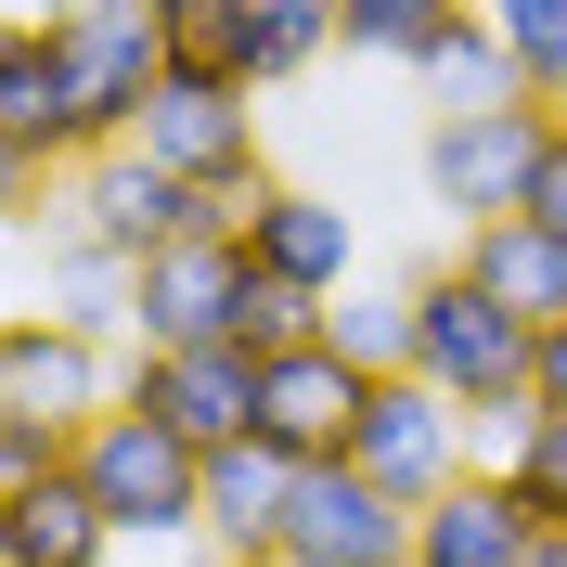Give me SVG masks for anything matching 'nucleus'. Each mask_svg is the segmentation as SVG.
<instances>
[{
	"mask_svg": "<svg viewBox=\"0 0 567 567\" xmlns=\"http://www.w3.org/2000/svg\"><path fill=\"white\" fill-rule=\"evenodd\" d=\"M529 361H542V322H516L464 258H452V271H413V374H425V388H452L464 413L491 425V452L542 413Z\"/></svg>",
	"mask_w": 567,
	"mask_h": 567,
	"instance_id": "nucleus-1",
	"label": "nucleus"
},
{
	"mask_svg": "<svg viewBox=\"0 0 567 567\" xmlns=\"http://www.w3.org/2000/svg\"><path fill=\"white\" fill-rule=\"evenodd\" d=\"M78 491L104 503L116 542H155V555L207 542V452H194V439H168L155 413H130V400L78 425Z\"/></svg>",
	"mask_w": 567,
	"mask_h": 567,
	"instance_id": "nucleus-2",
	"label": "nucleus"
},
{
	"mask_svg": "<svg viewBox=\"0 0 567 567\" xmlns=\"http://www.w3.org/2000/svg\"><path fill=\"white\" fill-rule=\"evenodd\" d=\"M142 155L155 168H181L194 194H219V219H246L258 194H271V142H258V91L246 78H155V104H142Z\"/></svg>",
	"mask_w": 567,
	"mask_h": 567,
	"instance_id": "nucleus-3",
	"label": "nucleus"
},
{
	"mask_svg": "<svg viewBox=\"0 0 567 567\" xmlns=\"http://www.w3.org/2000/svg\"><path fill=\"white\" fill-rule=\"evenodd\" d=\"M39 233H78V246L104 258H155L181 246V233H219V194H194L181 168H155L142 142H104V155H78L65 181H52V219Z\"/></svg>",
	"mask_w": 567,
	"mask_h": 567,
	"instance_id": "nucleus-4",
	"label": "nucleus"
},
{
	"mask_svg": "<svg viewBox=\"0 0 567 567\" xmlns=\"http://www.w3.org/2000/svg\"><path fill=\"white\" fill-rule=\"evenodd\" d=\"M542 142H555V104H477V116H425V194H439V219H452V246L529 207Z\"/></svg>",
	"mask_w": 567,
	"mask_h": 567,
	"instance_id": "nucleus-5",
	"label": "nucleus"
},
{
	"mask_svg": "<svg viewBox=\"0 0 567 567\" xmlns=\"http://www.w3.org/2000/svg\"><path fill=\"white\" fill-rule=\"evenodd\" d=\"M349 464L374 477V491H400L425 516V503L452 491L464 464H491V425L464 413L452 388H425V374H374V400H361V439H349Z\"/></svg>",
	"mask_w": 567,
	"mask_h": 567,
	"instance_id": "nucleus-6",
	"label": "nucleus"
},
{
	"mask_svg": "<svg viewBox=\"0 0 567 567\" xmlns=\"http://www.w3.org/2000/svg\"><path fill=\"white\" fill-rule=\"evenodd\" d=\"M52 52H65V116H78V155L130 142V130H142V104H155V78H168V39H155V13H142V0L52 27Z\"/></svg>",
	"mask_w": 567,
	"mask_h": 567,
	"instance_id": "nucleus-7",
	"label": "nucleus"
},
{
	"mask_svg": "<svg viewBox=\"0 0 567 567\" xmlns=\"http://www.w3.org/2000/svg\"><path fill=\"white\" fill-rule=\"evenodd\" d=\"M116 336H78V322H52V310H0V413H39V425H91V413H116Z\"/></svg>",
	"mask_w": 567,
	"mask_h": 567,
	"instance_id": "nucleus-8",
	"label": "nucleus"
},
{
	"mask_svg": "<svg viewBox=\"0 0 567 567\" xmlns=\"http://www.w3.org/2000/svg\"><path fill=\"white\" fill-rule=\"evenodd\" d=\"M361 400H374V374H361L336 336H297V349L258 361V439H271V452H297V464H349Z\"/></svg>",
	"mask_w": 567,
	"mask_h": 567,
	"instance_id": "nucleus-9",
	"label": "nucleus"
},
{
	"mask_svg": "<svg viewBox=\"0 0 567 567\" xmlns=\"http://www.w3.org/2000/svg\"><path fill=\"white\" fill-rule=\"evenodd\" d=\"M233 233H246V258L284 284V297H349L361 284V207L322 194V181H271Z\"/></svg>",
	"mask_w": 567,
	"mask_h": 567,
	"instance_id": "nucleus-10",
	"label": "nucleus"
},
{
	"mask_svg": "<svg viewBox=\"0 0 567 567\" xmlns=\"http://www.w3.org/2000/svg\"><path fill=\"white\" fill-rule=\"evenodd\" d=\"M284 555H310V567H413V503L374 491L361 464H297Z\"/></svg>",
	"mask_w": 567,
	"mask_h": 567,
	"instance_id": "nucleus-11",
	"label": "nucleus"
},
{
	"mask_svg": "<svg viewBox=\"0 0 567 567\" xmlns=\"http://www.w3.org/2000/svg\"><path fill=\"white\" fill-rule=\"evenodd\" d=\"M116 400H130V413H155L168 439H194V452L258 439V361H246V349H142Z\"/></svg>",
	"mask_w": 567,
	"mask_h": 567,
	"instance_id": "nucleus-12",
	"label": "nucleus"
},
{
	"mask_svg": "<svg viewBox=\"0 0 567 567\" xmlns=\"http://www.w3.org/2000/svg\"><path fill=\"white\" fill-rule=\"evenodd\" d=\"M529 542H542V516L516 503L503 464H464L452 491L413 516V567H529Z\"/></svg>",
	"mask_w": 567,
	"mask_h": 567,
	"instance_id": "nucleus-13",
	"label": "nucleus"
},
{
	"mask_svg": "<svg viewBox=\"0 0 567 567\" xmlns=\"http://www.w3.org/2000/svg\"><path fill=\"white\" fill-rule=\"evenodd\" d=\"M0 555L13 567H116L130 542L104 529V503L78 491V464H52V477H27V491H0Z\"/></svg>",
	"mask_w": 567,
	"mask_h": 567,
	"instance_id": "nucleus-14",
	"label": "nucleus"
},
{
	"mask_svg": "<svg viewBox=\"0 0 567 567\" xmlns=\"http://www.w3.org/2000/svg\"><path fill=\"white\" fill-rule=\"evenodd\" d=\"M284 503H297V452H271V439L207 452V542H219L233 567L284 555Z\"/></svg>",
	"mask_w": 567,
	"mask_h": 567,
	"instance_id": "nucleus-15",
	"label": "nucleus"
},
{
	"mask_svg": "<svg viewBox=\"0 0 567 567\" xmlns=\"http://www.w3.org/2000/svg\"><path fill=\"white\" fill-rule=\"evenodd\" d=\"M452 258H464L477 284H491V297H503L516 322H567V246L542 233L529 207H516V219H491V233H464Z\"/></svg>",
	"mask_w": 567,
	"mask_h": 567,
	"instance_id": "nucleus-16",
	"label": "nucleus"
},
{
	"mask_svg": "<svg viewBox=\"0 0 567 567\" xmlns=\"http://www.w3.org/2000/svg\"><path fill=\"white\" fill-rule=\"evenodd\" d=\"M130 297H142V258H104V246H78V233L39 246V297L27 310L78 322V336H130Z\"/></svg>",
	"mask_w": 567,
	"mask_h": 567,
	"instance_id": "nucleus-17",
	"label": "nucleus"
},
{
	"mask_svg": "<svg viewBox=\"0 0 567 567\" xmlns=\"http://www.w3.org/2000/svg\"><path fill=\"white\" fill-rule=\"evenodd\" d=\"M349 52V0H246V78L284 91V78H310Z\"/></svg>",
	"mask_w": 567,
	"mask_h": 567,
	"instance_id": "nucleus-18",
	"label": "nucleus"
},
{
	"mask_svg": "<svg viewBox=\"0 0 567 567\" xmlns=\"http://www.w3.org/2000/svg\"><path fill=\"white\" fill-rule=\"evenodd\" d=\"M413 78H425V91H439V116H477V104H542L529 78H516V52H503V39L477 27V13H464V27L439 39V52H425Z\"/></svg>",
	"mask_w": 567,
	"mask_h": 567,
	"instance_id": "nucleus-19",
	"label": "nucleus"
},
{
	"mask_svg": "<svg viewBox=\"0 0 567 567\" xmlns=\"http://www.w3.org/2000/svg\"><path fill=\"white\" fill-rule=\"evenodd\" d=\"M322 336H336L361 374H413V284H349V297H322Z\"/></svg>",
	"mask_w": 567,
	"mask_h": 567,
	"instance_id": "nucleus-20",
	"label": "nucleus"
},
{
	"mask_svg": "<svg viewBox=\"0 0 567 567\" xmlns=\"http://www.w3.org/2000/svg\"><path fill=\"white\" fill-rule=\"evenodd\" d=\"M181 78H246V0H142ZM258 91V78H246Z\"/></svg>",
	"mask_w": 567,
	"mask_h": 567,
	"instance_id": "nucleus-21",
	"label": "nucleus"
},
{
	"mask_svg": "<svg viewBox=\"0 0 567 567\" xmlns=\"http://www.w3.org/2000/svg\"><path fill=\"white\" fill-rule=\"evenodd\" d=\"M464 13H477V0H349V52L361 65H425Z\"/></svg>",
	"mask_w": 567,
	"mask_h": 567,
	"instance_id": "nucleus-22",
	"label": "nucleus"
},
{
	"mask_svg": "<svg viewBox=\"0 0 567 567\" xmlns=\"http://www.w3.org/2000/svg\"><path fill=\"white\" fill-rule=\"evenodd\" d=\"M477 27L516 52V78L542 104H567V0H477Z\"/></svg>",
	"mask_w": 567,
	"mask_h": 567,
	"instance_id": "nucleus-23",
	"label": "nucleus"
},
{
	"mask_svg": "<svg viewBox=\"0 0 567 567\" xmlns=\"http://www.w3.org/2000/svg\"><path fill=\"white\" fill-rule=\"evenodd\" d=\"M491 464L516 477V503H529L542 529H567V413H529V425H516Z\"/></svg>",
	"mask_w": 567,
	"mask_h": 567,
	"instance_id": "nucleus-24",
	"label": "nucleus"
},
{
	"mask_svg": "<svg viewBox=\"0 0 567 567\" xmlns=\"http://www.w3.org/2000/svg\"><path fill=\"white\" fill-rule=\"evenodd\" d=\"M52 464H78V439H65V425L0 413V491H27V477H52Z\"/></svg>",
	"mask_w": 567,
	"mask_h": 567,
	"instance_id": "nucleus-25",
	"label": "nucleus"
},
{
	"mask_svg": "<svg viewBox=\"0 0 567 567\" xmlns=\"http://www.w3.org/2000/svg\"><path fill=\"white\" fill-rule=\"evenodd\" d=\"M27 219H52V168L0 130V233H27Z\"/></svg>",
	"mask_w": 567,
	"mask_h": 567,
	"instance_id": "nucleus-26",
	"label": "nucleus"
},
{
	"mask_svg": "<svg viewBox=\"0 0 567 567\" xmlns=\"http://www.w3.org/2000/svg\"><path fill=\"white\" fill-rule=\"evenodd\" d=\"M529 219L567 246V104H555V142H542V181H529Z\"/></svg>",
	"mask_w": 567,
	"mask_h": 567,
	"instance_id": "nucleus-27",
	"label": "nucleus"
},
{
	"mask_svg": "<svg viewBox=\"0 0 567 567\" xmlns=\"http://www.w3.org/2000/svg\"><path fill=\"white\" fill-rule=\"evenodd\" d=\"M529 388H542V413H567V322H542V361H529Z\"/></svg>",
	"mask_w": 567,
	"mask_h": 567,
	"instance_id": "nucleus-28",
	"label": "nucleus"
},
{
	"mask_svg": "<svg viewBox=\"0 0 567 567\" xmlns=\"http://www.w3.org/2000/svg\"><path fill=\"white\" fill-rule=\"evenodd\" d=\"M39 27H78V13H116V0H27Z\"/></svg>",
	"mask_w": 567,
	"mask_h": 567,
	"instance_id": "nucleus-29",
	"label": "nucleus"
},
{
	"mask_svg": "<svg viewBox=\"0 0 567 567\" xmlns=\"http://www.w3.org/2000/svg\"><path fill=\"white\" fill-rule=\"evenodd\" d=\"M529 567H567V529H542V542H529Z\"/></svg>",
	"mask_w": 567,
	"mask_h": 567,
	"instance_id": "nucleus-30",
	"label": "nucleus"
},
{
	"mask_svg": "<svg viewBox=\"0 0 567 567\" xmlns=\"http://www.w3.org/2000/svg\"><path fill=\"white\" fill-rule=\"evenodd\" d=\"M181 567H233V555H219V542H181Z\"/></svg>",
	"mask_w": 567,
	"mask_h": 567,
	"instance_id": "nucleus-31",
	"label": "nucleus"
},
{
	"mask_svg": "<svg viewBox=\"0 0 567 567\" xmlns=\"http://www.w3.org/2000/svg\"><path fill=\"white\" fill-rule=\"evenodd\" d=\"M258 567H310V555H258Z\"/></svg>",
	"mask_w": 567,
	"mask_h": 567,
	"instance_id": "nucleus-32",
	"label": "nucleus"
},
{
	"mask_svg": "<svg viewBox=\"0 0 567 567\" xmlns=\"http://www.w3.org/2000/svg\"><path fill=\"white\" fill-rule=\"evenodd\" d=\"M0 567H13V555H0Z\"/></svg>",
	"mask_w": 567,
	"mask_h": 567,
	"instance_id": "nucleus-33",
	"label": "nucleus"
}]
</instances>
